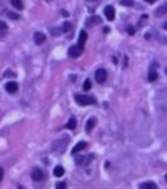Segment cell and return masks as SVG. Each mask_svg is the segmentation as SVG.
<instances>
[{"label":"cell","instance_id":"6da1fadb","mask_svg":"<svg viewBox=\"0 0 167 189\" xmlns=\"http://www.w3.org/2000/svg\"><path fill=\"white\" fill-rule=\"evenodd\" d=\"M76 102L81 106H87V105H94L97 101L93 96H87V94H76L74 97Z\"/></svg>","mask_w":167,"mask_h":189},{"label":"cell","instance_id":"7a4b0ae2","mask_svg":"<svg viewBox=\"0 0 167 189\" xmlns=\"http://www.w3.org/2000/svg\"><path fill=\"white\" fill-rule=\"evenodd\" d=\"M68 143H69V138L68 136H63V138H60L59 140H57L53 144V149L52 150L54 153H63L65 150L67 145H68Z\"/></svg>","mask_w":167,"mask_h":189},{"label":"cell","instance_id":"3957f363","mask_svg":"<svg viewBox=\"0 0 167 189\" xmlns=\"http://www.w3.org/2000/svg\"><path fill=\"white\" fill-rule=\"evenodd\" d=\"M94 77H95V81H97L98 83H103V82L107 80V71H106L104 68H98V70L95 71Z\"/></svg>","mask_w":167,"mask_h":189},{"label":"cell","instance_id":"277c9868","mask_svg":"<svg viewBox=\"0 0 167 189\" xmlns=\"http://www.w3.org/2000/svg\"><path fill=\"white\" fill-rule=\"evenodd\" d=\"M31 178H33V180H34V182H40V180H43L44 174H43V172L40 170V168H34V169L31 170Z\"/></svg>","mask_w":167,"mask_h":189},{"label":"cell","instance_id":"5b68a950","mask_svg":"<svg viewBox=\"0 0 167 189\" xmlns=\"http://www.w3.org/2000/svg\"><path fill=\"white\" fill-rule=\"evenodd\" d=\"M82 52H83V49L79 48L78 46H72V47L68 49V56L72 57V58H78Z\"/></svg>","mask_w":167,"mask_h":189},{"label":"cell","instance_id":"8992f818","mask_svg":"<svg viewBox=\"0 0 167 189\" xmlns=\"http://www.w3.org/2000/svg\"><path fill=\"white\" fill-rule=\"evenodd\" d=\"M104 17L108 19V20H113L114 17H116V10L112 5H107L104 8Z\"/></svg>","mask_w":167,"mask_h":189},{"label":"cell","instance_id":"52a82bcc","mask_svg":"<svg viewBox=\"0 0 167 189\" xmlns=\"http://www.w3.org/2000/svg\"><path fill=\"white\" fill-rule=\"evenodd\" d=\"M101 23H102V19L99 18V17H97V15H93V17H90L89 19L86 20V25H87V27H93V25H95V24H101Z\"/></svg>","mask_w":167,"mask_h":189},{"label":"cell","instance_id":"ba28073f","mask_svg":"<svg viewBox=\"0 0 167 189\" xmlns=\"http://www.w3.org/2000/svg\"><path fill=\"white\" fill-rule=\"evenodd\" d=\"M33 38H34L35 44H38V46H40V44H43V43L45 42V36H44L43 33H40V32H37Z\"/></svg>","mask_w":167,"mask_h":189},{"label":"cell","instance_id":"9c48e42d","mask_svg":"<svg viewBox=\"0 0 167 189\" xmlns=\"http://www.w3.org/2000/svg\"><path fill=\"white\" fill-rule=\"evenodd\" d=\"M95 124H97V119H95V117H90V119L87 121V125H86V131H87L88 134L93 130V128L95 126Z\"/></svg>","mask_w":167,"mask_h":189},{"label":"cell","instance_id":"30bf717a","mask_svg":"<svg viewBox=\"0 0 167 189\" xmlns=\"http://www.w3.org/2000/svg\"><path fill=\"white\" fill-rule=\"evenodd\" d=\"M5 90L9 93H15L18 91V83L16 82H9L5 85Z\"/></svg>","mask_w":167,"mask_h":189},{"label":"cell","instance_id":"8fae6325","mask_svg":"<svg viewBox=\"0 0 167 189\" xmlns=\"http://www.w3.org/2000/svg\"><path fill=\"white\" fill-rule=\"evenodd\" d=\"M87 32L86 30H82L81 33H79V41H78V47L79 48H82L83 49V46H84V43H86V41H87Z\"/></svg>","mask_w":167,"mask_h":189},{"label":"cell","instance_id":"7c38bea8","mask_svg":"<svg viewBox=\"0 0 167 189\" xmlns=\"http://www.w3.org/2000/svg\"><path fill=\"white\" fill-rule=\"evenodd\" d=\"M87 148V143L86 141H79L73 149H72V154H77L78 151H81V150H83V149H86Z\"/></svg>","mask_w":167,"mask_h":189},{"label":"cell","instance_id":"4fadbf2b","mask_svg":"<svg viewBox=\"0 0 167 189\" xmlns=\"http://www.w3.org/2000/svg\"><path fill=\"white\" fill-rule=\"evenodd\" d=\"M157 77H158V73L156 72L155 67H152V68L150 70V72H148V81H150V82H155V81L157 80Z\"/></svg>","mask_w":167,"mask_h":189},{"label":"cell","instance_id":"5bb4252c","mask_svg":"<svg viewBox=\"0 0 167 189\" xmlns=\"http://www.w3.org/2000/svg\"><path fill=\"white\" fill-rule=\"evenodd\" d=\"M140 189H157V185L152 182H146L140 184Z\"/></svg>","mask_w":167,"mask_h":189},{"label":"cell","instance_id":"9a60e30c","mask_svg":"<svg viewBox=\"0 0 167 189\" xmlns=\"http://www.w3.org/2000/svg\"><path fill=\"white\" fill-rule=\"evenodd\" d=\"M76 126H77V121H76V119H74V117H71L65 128H67V129H69V130H74V129H76Z\"/></svg>","mask_w":167,"mask_h":189},{"label":"cell","instance_id":"2e32d148","mask_svg":"<svg viewBox=\"0 0 167 189\" xmlns=\"http://www.w3.org/2000/svg\"><path fill=\"white\" fill-rule=\"evenodd\" d=\"M165 13H167V3H166V4H163L162 7H160L158 9H156L155 15H156V17H160V14L162 15V14H165Z\"/></svg>","mask_w":167,"mask_h":189},{"label":"cell","instance_id":"e0dca14e","mask_svg":"<svg viewBox=\"0 0 167 189\" xmlns=\"http://www.w3.org/2000/svg\"><path fill=\"white\" fill-rule=\"evenodd\" d=\"M54 175L55 177H62L63 174H64V168L63 167H60V165H57L55 168H54Z\"/></svg>","mask_w":167,"mask_h":189},{"label":"cell","instance_id":"ac0fdd59","mask_svg":"<svg viewBox=\"0 0 167 189\" xmlns=\"http://www.w3.org/2000/svg\"><path fill=\"white\" fill-rule=\"evenodd\" d=\"M71 29H72V23H69V22L63 23V25H62V30H63V33H67V32H69Z\"/></svg>","mask_w":167,"mask_h":189},{"label":"cell","instance_id":"d6986e66","mask_svg":"<svg viewBox=\"0 0 167 189\" xmlns=\"http://www.w3.org/2000/svg\"><path fill=\"white\" fill-rule=\"evenodd\" d=\"M12 5H13L14 8H16V9H20V10L24 8V4H23V2H20V0H13Z\"/></svg>","mask_w":167,"mask_h":189},{"label":"cell","instance_id":"ffe728a7","mask_svg":"<svg viewBox=\"0 0 167 189\" xmlns=\"http://www.w3.org/2000/svg\"><path fill=\"white\" fill-rule=\"evenodd\" d=\"M90 88H92V82H90V80L88 78V80H86L84 83H83V90H84V91H89Z\"/></svg>","mask_w":167,"mask_h":189},{"label":"cell","instance_id":"44dd1931","mask_svg":"<svg viewBox=\"0 0 167 189\" xmlns=\"http://www.w3.org/2000/svg\"><path fill=\"white\" fill-rule=\"evenodd\" d=\"M119 4L123 5V7H133V4H135V3L131 2V0H121Z\"/></svg>","mask_w":167,"mask_h":189},{"label":"cell","instance_id":"7402d4cb","mask_svg":"<svg viewBox=\"0 0 167 189\" xmlns=\"http://www.w3.org/2000/svg\"><path fill=\"white\" fill-rule=\"evenodd\" d=\"M86 162V156H77L76 158V163L79 165V164H84Z\"/></svg>","mask_w":167,"mask_h":189},{"label":"cell","instance_id":"603a6c76","mask_svg":"<svg viewBox=\"0 0 167 189\" xmlns=\"http://www.w3.org/2000/svg\"><path fill=\"white\" fill-rule=\"evenodd\" d=\"M7 14H8V17H9V18H12V19H14V20H16V19L19 18V15H18V14H14V13H10V12H8Z\"/></svg>","mask_w":167,"mask_h":189},{"label":"cell","instance_id":"cb8c5ba5","mask_svg":"<svg viewBox=\"0 0 167 189\" xmlns=\"http://www.w3.org/2000/svg\"><path fill=\"white\" fill-rule=\"evenodd\" d=\"M65 188H67V184L64 182H60L57 184V189H65Z\"/></svg>","mask_w":167,"mask_h":189},{"label":"cell","instance_id":"d4e9b609","mask_svg":"<svg viewBox=\"0 0 167 189\" xmlns=\"http://www.w3.org/2000/svg\"><path fill=\"white\" fill-rule=\"evenodd\" d=\"M127 33H128V34H131V36H132V34H135V29H133L132 27H128V28H127Z\"/></svg>","mask_w":167,"mask_h":189},{"label":"cell","instance_id":"484cf974","mask_svg":"<svg viewBox=\"0 0 167 189\" xmlns=\"http://www.w3.org/2000/svg\"><path fill=\"white\" fill-rule=\"evenodd\" d=\"M0 25H2V27H0V28H2V30H5V29H7V24H5L4 22H0Z\"/></svg>","mask_w":167,"mask_h":189},{"label":"cell","instance_id":"4316f807","mask_svg":"<svg viewBox=\"0 0 167 189\" xmlns=\"http://www.w3.org/2000/svg\"><path fill=\"white\" fill-rule=\"evenodd\" d=\"M62 14H63L64 17H68V13H67L65 10H62Z\"/></svg>","mask_w":167,"mask_h":189},{"label":"cell","instance_id":"83f0119b","mask_svg":"<svg viewBox=\"0 0 167 189\" xmlns=\"http://www.w3.org/2000/svg\"><path fill=\"white\" fill-rule=\"evenodd\" d=\"M127 59H128V58L124 57V67H127Z\"/></svg>","mask_w":167,"mask_h":189},{"label":"cell","instance_id":"f1b7e54d","mask_svg":"<svg viewBox=\"0 0 167 189\" xmlns=\"http://www.w3.org/2000/svg\"><path fill=\"white\" fill-rule=\"evenodd\" d=\"M163 28H165V29H166V30H167V22H166V23H165V24H163Z\"/></svg>","mask_w":167,"mask_h":189},{"label":"cell","instance_id":"f546056e","mask_svg":"<svg viewBox=\"0 0 167 189\" xmlns=\"http://www.w3.org/2000/svg\"><path fill=\"white\" fill-rule=\"evenodd\" d=\"M18 189H25V188H24L23 185H19V187H18Z\"/></svg>","mask_w":167,"mask_h":189},{"label":"cell","instance_id":"4dcf8cb0","mask_svg":"<svg viewBox=\"0 0 167 189\" xmlns=\"http://www.w3.org/2000/svg\"><path fill=\"white\" fill-rule=\"evenodd\" d=\"M166 180H167V175H166Z\"/></svg>","mask_w":167,"mask_h":189},{"label":"cell","instance_id":"1f68e13d","mask_svg":"<svg viewBox=\"0 0 167 189\" xmlns=\"http://www.w3.org/2000/svg\"><path fill=\"white\" fill-rule=\"evenodd\" d=\"M166 75H167V70H166Z\"/></svg>","mask_w":167,"mask_h":189}]
</instances>
